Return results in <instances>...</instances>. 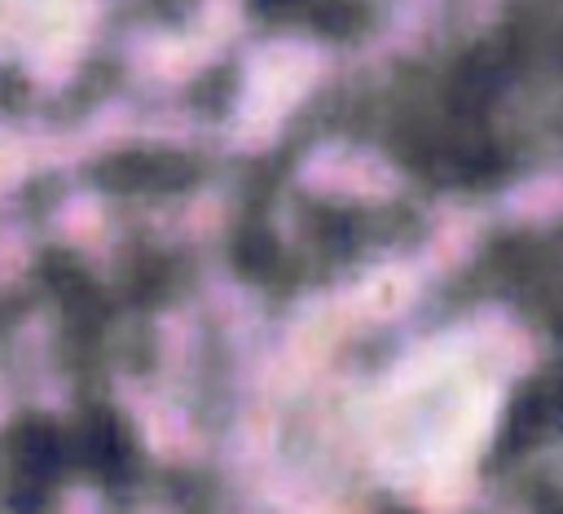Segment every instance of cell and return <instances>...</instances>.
Here are the masks:
<instances>
[{
	"mask_svg": "<svg viewBox=\"0 0 563 514\" xmlns=\"http://www.w3.org/2000/svg\"><path fill=\"white\" fill-rule=\"evenodd\" d=\"M18 461H22L26 474H35V479H53V474L62 470V439H57V431L44 426V422L26 426L22 439H18Z\"/></svg>",
	"mask_w": 563,
	"mask_h": 514,
	"instance_id": "1",
	"label": "cell"
},
{
	"mask_svg": "<svg viewBox=\"0 0 563 514\" xmlns=\"http://www.w3.org/2000/svg\"><path fill=\"white\" fill-rule=\"evenodd\" d=\"M88 461L101 466V470H110V474L123 470V461H128V435L110 417H97L88 426Z\"/></svg>",
	"mask_w": 563,
	"mask_h": 514,
	"instance_id": "2",
	"label": "cell"
}]
</instances>
